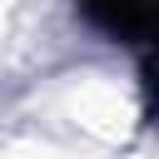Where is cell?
Returning <instances> with one entry per match:
<instances>
[{
    "label": "cell",
    "instance_id": "cell-1",
    "mask_svg": "<svg viewBox=\"0 0 159 159\" xmlns=\"http://www.w3.org/2000/svg\"><path fill=\"white\" fill-rule=\"evenodd\" d=\"M75 15L104 40L134 50L149 94L159 89V0H75Z\"/></svg>",
    "mask_w": 159,
    "mask_h": 159
}]
</instances>
